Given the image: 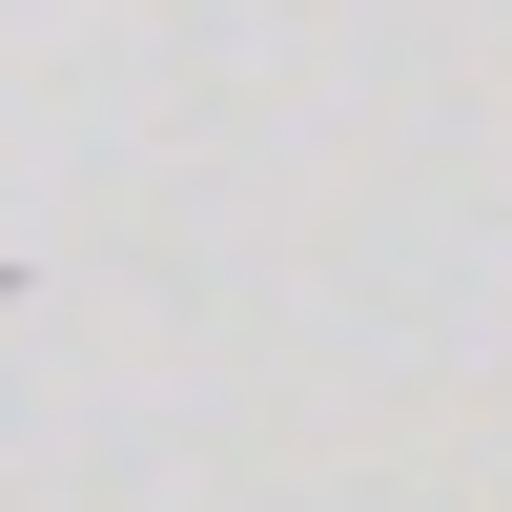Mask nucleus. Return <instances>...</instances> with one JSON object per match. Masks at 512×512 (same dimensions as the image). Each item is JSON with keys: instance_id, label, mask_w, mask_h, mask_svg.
<instances>
[]
</instances>
